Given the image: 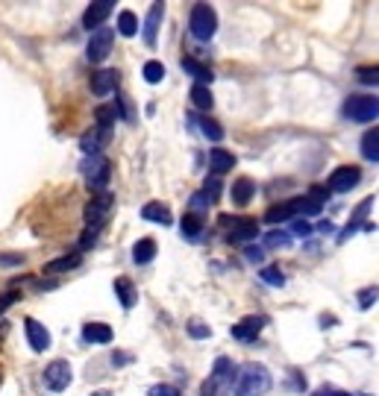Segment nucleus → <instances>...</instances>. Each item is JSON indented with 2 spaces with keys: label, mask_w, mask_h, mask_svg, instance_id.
Here are the masks:
<instances>
[{
  "label": "nucleus",
  "mask_w": 379,
  "mask_h": 396,
  "mask_svg": "<svg viewBox=\"0 0 379 396\" xmlns=\"http://www.w3.org/2000/svg\"><path fill=\"white\" fill-rule=\"evenodd\" d=\"M274 385V376L265 364H244L239 373L232 376V393L235 396H265Z\"/></svg>",
  "instance_id": "f257e3e1"
},
{
  "label": "nucleus",
  "mask_w": 379,
  "mask_h": 396,
  "mask_svg": "<svg viewBox=\"0 0 379 396\" xmlns=\"http://www.w3.org/2000/svg\"><path fill=\"white\" fill-rule=\"evenodd\" d=\"M188 30L197 41H212L218 33V12L212 9L209 4H197L188 15Z\"/></svg>",
  "instance_id": "f03ea898"
},
{
  "label": "nucleus",
  "mask_w": 379,
  "mask_h": 396,
  "mask_svg": "<svg viewBox=\"0 0 379 396\" xmlns=\"http://www.w3.org/2000/svg\"><path fill=\"white\" fill-rule=\"evenodd\" d=\"M232 376H235L232 361L221 355V358L215 361V367H212V373H209V379H206L200 396H227V393L232 390Z\"/></svg>",
  "instance_id": "7ed1b4c3"
},
{
  "label": "nucleus",
  "mask_w": 379,
  "mask_h": 396,
  "mask_svg": "<svg viewBox=\"0 0 379 396\" xmlns=\"http://www.w3.org/2000/svg\"><path fill=\"white\" fill-rule=\"evenodd\" d=\"M83 177L88 182V188L94 191H106L109 179H112V162L106 156H88L83 162Z\"/></svg>",
  "instance_id": "20e7f679"
},
{
  "label": "nucleus",
  "mask_w": 379,
  "mask_h": 396,
  "mask_svg": "<svg viewBox=\"0 0 379 396\" xmlns=\"http://www.w3.org/2000/svg\"><path fill=\"white\" fill-rule=\"evenodd\" d=\"M344 115L356 123H370L379 115V103L376 97H365V94H350L344 100Z\"/></svg>",
  "instance_id": "39448f33"
},
{
  "label": "nucleus",
  "mask_w": 379,
  "mask_h": 396,
  "mask_svg": "<svg viewBox=\"0 0 379 396\" xmlns=\"http://www.w3.org/2000/svg\"><path fill=\"white\" fill-rule=\"evenodd\" d=\"M112 206H115V194L112 191H98V194H91V200H88V206H85V226H98V229H103V224H106V217H109V212H112Z\"/></svg>",
  "instance_id": "423d86ee"
},
{
  "label": "nucleus",
  "mask_w": 379,
  "mask_h": 396,
  "mask_svg": "<svg viewBox=\"0 0 379 396\" xmlns=\"http://www.w3.org/2000/svg\"><path fill=\"white\" fill-rule=\"evenodd\" d=\"M112 44H115V30H109V27L94 30L91 38H88V44H85V59L94 62V65L106 62V56L112 53Z\"/></svg>",
  "instance_id": "0eeeda50"
},
{
  "label": "nucleus",
  "mask_w": 379,
  "mask_h": 396,
  "mask_svg": "<svg viewBox=\"0 0 379 396\" xmlns=\"http://www.w3.org/2000/svg\"><path fill=\"white\" fill-rule=\"evenodd\" d=\"M71 379H74V370H71L68 361H53V364L44 367V387L47 390L62 393V390H68Z\"/></svg>",
  "instance_id": "6e6552de"
},
{
  "label": "nucleus",
  "mask_w": 379,
  "mask_h": 396,
  "mask_svg": "<svg viewBox=\"0 0 379 396\" xmlns=\"http://www.w3.org/2000/svg\"><path fill=\"white\" fill-rule=\"evenodd\" d=\"M362 179V170L356 165H344L338 170L329 173V179H326V188L329 191H336V194H347L350 188H356Z\"/></svg>",
  "instance_id": "1a4fd4ad"
},
{
  "label": "nucleus",
  "mask_w": 379,
  "mask_h": 396,
  "mask_svg": "<svg viewBox=\"0 0 379 396\" xmlns=\"http://www.w3.org/2000/svg\"><path fill=\"white\" fill-rule=\"evenodd\" d=\"M265 326H268V317L265 314H250V317L239 320V323H235L229 332H232V338L239 340V343H253Z\"/></svg>",
  "instance_id": "9d476101"
},
{
  "label": "nucleus",
  "mask_w": 379,
  "mask_h": 396,
  "mask_svg": "<svg viewBox=\"0 0 379 396\" xmlns=\"http://www.w3.org/2000/svg\"><path fill=\"white\" fill-rule=\"evenodd\" d=\"M24 332H27V340H30V346H33V353H47V350H51V343H53L51 329H47L44 323H38L36 317H27V320H24Z\"/></svg>",
  "instance_id": "9b49d317"
},
{
  "label": "nucleus",
  "mask_w": 379,
  "mask_h": 396,
  "mask_svg": "<svg viewBox=\"0 0 379 396\" xmlns=\"http://www.w3.org/2000/svg\"><path fill=\"white\" fill-rule=\"evenodd\" d=\"M115 9V0H94V4H88V9L83 12V27L85 30H100L103 21L112 15Z\"/></svg>",
  "instance_id": "f8f14e48"
},
{
  "label": "nucleus",
  "mask_w": 379,
  "mask_h": 396,
  "mask_svg": "<svg viewBox=\"0 0 379 396\" xmlns=\"http://www.w3.org/2000/svg\"><path fill=\"white\" fill-rule=\"evenodd\" d=\"M227 229H229V244H247L259 238V224L253 217H232V224Z\"/></svg>",
  "instance_id": "ddd939ff"
},
{
  "label": "nucleus",
  "mask_w": 379,
  "mask_h": 396,
  "mask_svg": "<svg viewBox=\"0 0 379 396\" xmlns=\"http://www.w3.org/2000/svg\"><path fill=\"white\" fill-rule=\"evenodd\" d=\"M118 83H121V73L112 71V68H103V71H98V73L91 77L88 88H91L94 97H106V94H112V91L118 88Z\"/></svg>",
  "instance_id": "4468645a"
},
{
  "label": "nucleus",
  "mask_w": 379,
  "mask_h": 396,
  "mask_svg": "<svg viewBox=\"0 0 379 396\" xmlns=\"http://www.w3.org/2000/svg\"><path fill=\"white\" fill-rule=\"evenodd\" d=\"M221 191H224V185H221V179L218 177H206V182H203V191H197L194 197H192V209H200V206H215L218 200H221Z\"/></svg>",
  "instance_id": "2eb2a0df"
},
{
  "label": "nucleus",
  "mask_w": 379,
  "mask_h": 396,
  "mask_svg": "<svg viewBox=\"0 0 379 396\" xmlns=\"http://www.w3.org/2000/svg\"><path fill=\"white\" fill-rule=\"evenodd\" d=\"M112 288H115V296H118V303H121V308H124V311L135 308V303H138V291H135L133 279H127V276H118Z\"/></svg>",
  "instance_id": "dca6fc26"
},
{
  "label": "nucleus",
  "mask_w": 379,
  "mask_h": 396,
  "mask_svg": "<svg viewBox=\"0 0 379 396\" xmlns=\"http://www.w3.org/2000/svg\"><path fill=\"white\" fill-rule=\"evenodd\" d=\"M291 217H300V200H297V197H294V200H286V203H279V206H274V209L265 212V220H268V224H286V220H291Z\"/></svg>",
  "instance_id": "f3484780"
},
{
  "label": "nucleus",
  "mask_w": 379,
  "mask_h": 396,
  "mask_svg": "<svg viewBox=\"0 0 379 396\" xmlns=\"http://www.w3.org/2000/svg\"><path fill=\"white\" fill-rule=\"evenodd\" d=\"M182 71L188 73V77H194V80H197L194 85H206V88H209V83L215 80V73H212V68H206V65H203V62H197L194 56H185V59H182Z\"/></svg>",
  "instance_id": "a211bd4d"
},
{
  "label": "nucleus",
  "mask_w": 379,
  "mask_h": 396,
  "mask_svg": "<svg viewBox=\"0 0 379 396\" xmlns=\"http://www.w3.org/2000/svg\"><path fill=\"white\" fill-rule=\"evenodd\" d=\"M162 18H165V4H153L150 12H147V21H145V41H147V47H156V36H159Z\"/></svg>",
  "instance_id": "6ab92c4d"
},
{
  "label": "nucleus",
  "mask_w": 379,
  "mask_h": 396,
  "mask_svg": "<svg viewBox=\"0 0 379 396\" xmlns=\"http://www.w3.org/2000/svg\"><path fill=\"white\" fill-rule=\"evenodd\" d=\"M209 165H212L215 177H224V173H229L235 167V156L229 150H224V147H215V150L209 153Z\"/></svg>",
  "instance_id": "aec40b11"
},
{
  "label": "nucleus",
  "mask_w": 379,
  "mask_h": 396,
  "mask_svg": "<svg viewBox=\"0 0 379 396\" xmlns=\"http://www.w3.org/2000/svg\"><path fill=\"white\" fill-rule=\"evenodd\" d=\"M141 217L150 220V224L168 226V224H171V209L165 206V203H159V200H153V203H145V206H141Z\"/></svg>",
  "instance_id": "412c9836"
},
{
  "label": "nucleus",
  "mask_w": 379,
  "mask_h": 396,
  "mask_svg": "<svg viewBox=\"0 0 379 396\" xmlns=\"http://www.w3.org/2000/svg\"><path fill=\"white\" fill-rule=\"evenodd\" d=\"M253 194H256V182H253V179L242 177V179L232 182V203L239 206V209H244V206L253 200Z\"/></svg>",
  "instance_id": "4be33fe9"
},
{
  "label": "nucleus",
  "mask_w": 379,
  "mask_h": 396,
  "mask_svg": "<svg viewBox=\"0 0 379 396\" xmlns=\"http://www.w3.org/2000/svg\"><path fill=\"white\" fill-rule=\"evenodd\" d=\"M112 326H106V323H85L83 326V340L85 343H109L112 340Z\"/></svg>",
  "instance_id": "5701e85b"
},
{
  "label": "nucleus",
  "mask_w": 379,
  "mask_h": 396,
  "mask_svg": "<svg viewBox=\"0 0 379 396\" xmlns=\"http://www.w3.org/2000/svg\"><path fill=\"white\" fill-rule=\"evenodd\" d=\"M156 259V241L153 238H138L133 246V261L135 264H150Z\"/></svg>",
  "instance_id": "b1692460"
},
{
  "label": "nucleus",
  "mask_w": 379,
  "mask_h": 396,
  "mask_svg": "<svg viewBox=\"0 0 379 396\" xmlns=\"http://www.w3.org/2000/svg\"><path fill=\"white\" fill-rule=\"evenodd\" d=\"M106 138H109V132H103V130L85 132V135L80 138V147H83V153H85V156H100V147L106 144Z\"/></svg>",
  "instance_id": "393cba45"
},
{
  "label": "nucleus",
  "mask_w": 379,
  "mask_h": 396,
  "mask_svg": "<svg viewBox=\"0 0 379 396\" xmlns=\"http://www.w3.org/2000/svg\"><path fill=\"white\" fill-rule=\"evenodd\" d=\"M362 156L368 162H373V165L379 162V130H376V123L362 135Z\"/></svg>",
  "instance_id": "a878e982"
},
{
  "label": "nucleus",
  "mask_w": 379,
  "mask_h": 396,
  "mask_svg": "<svg viewBox=\"0 0 379 396\" xmlns=\"http://www.w3.org/2000/svg\"><path fill=\"white\" fill-rule=\"evenodd\" d=\"M80 253H71V256H62V259H53L51 264H44V273H68V270H77L80 267Z\"/></svg>",
  "instance_id": "bb28decb"
},
{
  "label": "nucleus",
  "mask_w": 379,
  "mask_h": 396,
  "mask_svg": "<svg viewBox=\"0 0 379 396\" xmlns=\"http://www.w3.org/2000/svg\"><path fill=\"white\" fill-rule=\"evenodd\" d=\"M180 229H182V238H185V241H197V238L203 235V220L192 212V214H185V217H182Z\"/></svg>",
  "instance_id": "cd10ccee"
},
{
  "label": "nucleus",
  "mask_w": 379,
  "mask_h": 396,
  "mask_svg": "<svg viewBox=\"0 0 379 396\" xmlns=\"http://www.w3.org/2000/svg\"><path fill=\"white\" fill-rule=\"evenodd\" d=\"M188 97H192V103H194L200 112H209L212 106H215V97H212V91H209L206 85H192Z\"/></svg>",
  "instance_id": "c85d7f7f"
},
{
  "label": "nucleus",
  "mask_w": 379,
  "mask_h": 396,
  "mask_svg": "<svg viewBox=\"0 0 379 396\" xmlns=\"http://www.w3.org/2000/svg\"><path fill=\"white\" fill-rule=\"evenodd\" d=\"M94 120H98V130L109 132L112 123L118 120V109L115 106H98V109H94Z\"/></svg>",
  "instance_id": "c756f323"
},
{
  "label": "nucleus",
  "mask_w": 379,
  "mask_h": 396,
  "mask_svg": "<svg viewBox=\"0 0 379 396\" xmlns=\"http://www.w3.org/2000/svg\"><path fill=\"white\" fill-rule=\"evenodd\" d=\"M118 33L127 36V38H133V36L138 33V18H135L130 9H124L121 15H118Z\"/></svg>",
  "instance_id": "7c9ffc66"
},
{
  "label": "nucleus",
  "mask_w": 379,
  "mask_h": 396,
  "mask_svg": "<svg viewBox=\"0 0 379 396\" xmlns=\"http://www.w3.org/2000/svg\"><path fill=\"white\" fill-rule=\"evenodd\" d=\"M141 77H145L150 85H159V83L165 80V65H162V62H156V59L145 62V68H141Z\"/></svg>",
  "instance_id": "2f4dec72"
},
{
  "label": "nucleus",
  "mask_w": 379,
  "mask_h": 396,
  "mask_svg": "<svg viewBox=\"0 0 379 396\" xmlns=\"http://www.w3.org/2000/svg\"><path fill=\"white\" fill-rule=\"evenodd\" d=\"M197 123H200V132L209 138V141H221L224 138V127L218 120H212V118H197Z\"/></svg>",
  "instance_id": "473e14b6"
},
{
  "label": "nucleus",
  "mask_w": 379,
  "mask_h": 396,
  "mask_svg": "<svg viewBox=\"0 0 379 396\" xmlns=\"http://www.w3.org/2000/svg\"><path fill=\"white\" fill-rule=\"evenodd\" d=\"M289 244H291V232H286V229H274V232L265 235L268 250H279V246H289Z\"/></svg>",
  "instance_id": "72a5a7b5"
},
{
  "label": "nucleus",
  "mask_w": 379,
  "mask_h": 396,
  "mask_svg": "<svg viewBox=\"0 0 379 396\" xmlns=\"http://www.w3.org/2000/svg\"><path fill=\"white\" fill-rule=\"evenodd\" d=\"M259 276H262V282H268V285H274V288H282V285H286V273H282L279 267H262V270H259Z\"/></svg>",
  "instance_id": "f704fd0d"
},
{
  "label": "nucleus",
  "mask_w": 379,
  "mask_h": 396,
  "mask_svg": "<svg viewBox=\"0 0 379 396\" xmlns=\"http://www.w3.org/2000/svg\"><path fill=\"white\" fill-rule=\"evenodd\" d=\"M18 300H21V288L18 285H9L4 293H0V314H4L9 306H15Z\"/></svg>",
  "instance_id": "c9c22d12"
},
{
  "label": "nucleus",
  "mask_w": 379,
  "mask_h": 396,
  "mask_svg": "<svg viewBox=\"0 0 379 396\" xmlns=\"http://www.w3.org/2000/svg\"><path fill=\"white\" fill-rule=\"evenodd\" d=\"M244 259H247L250 264H262V261H265V246L247 244V246H244Z\"/></svg>",
  "instance_id": "e433bc0d"
},
{
  "label": "nucleus",
  "mask_w": 379,
  "mask_h": 396,
  "mask_svg": "<svg viewBox=\"0 0 379 396\" xmlns=\"http://www.w3.org/2000/svg\"><path fill=\"white\" fill-rule=\"evenodd\" d=\"M356 77H359V83H365V85H376L379 83V68L373 65V68H356Z\"/></svg>",
  "instance_id": "4c0bfd02"
},
{
  "label": "nucleus",
  "mask_w": 379,
  "mask_h": 396,
  "mask_svg": "<svg viewBox=\"0 0 379 396\" xmlns=\"http://www.w3.org/2000/svg\"><path fill=\"white\" fill-rule=\"evenodd\" d=\"M188 332H192V338H194V340H203V338H209V335H212V326L200 323V320H192V323H188Z\"/></svg>",
  "instance_id": "58836bf2"
},
{
  "label": "nucleus",
  "mask_w": 379,
  "mask_h": 396,
  "mask_svg": "<svg viewBox=\"0 0 379 396\" xmlns=\"http://www.w3.org/2000/svg\"><path fill=\"white\" fill-rule=\"evenodd\" d=\"M98 235H100L98 226H85V232H83V238H80V250H88V246L98 244Z\"/></svg>",
  "instance_id": "ea45409f"
},
{
  "label": "nucleus",
  "mask_w": 379,
  "mask_h": 396,
  "mask_svg": "<svg viewBox=\"0 0 379 396\" xmlns=\"http://www.w3.org/2000/svg\"><path fill=\"white\" fill-rule=\"evenodd\" d=\"M24 261V253H0V267H21Z\"/></svg>",
  "instance_id": "a19ab883"
},
{
  "label": "nucleus",
  "mask_w": 379,
  "mask_h": 396,
  "mask_svg": "<svg viewBox=\"0 0 379 396\" xmlns=\"http://www.w3.org/2000/svg\"><path fill=\"white\" fill-rule=\"evenodd\" d=\"M147 396H182L174 385H153L150 390H147Z\"/></svg>",
  "instance_id": "79ce46f5"
},
{
  "label": "nucleus",
  "mask_w": 379,
  "mask_h": 396,
  "mask_svg": "<svg viewBox=\"0 0 379 396\" xmlns=\"http://www.w3.org/2000/svg\"><path fill=\"white\" fill-rule=\"evenodd\" d=\"M312 396H350V393H347V390H338V387H329V385H326V387L315 390Z\"/></svg>",
  "instance_id": "37998d69"
},
{
  "label": "nucleus",
  "mask_w": 379,
  "mask_h": 396,
  "mask_svg": "<svg viewBox=\"0 0 379 396\" xmlns=\"http://www.w3.org/2000/svg\"><path fill=\"white\" fill-rule=\"evenodd\" d=\"M118 109H121L124 120H133V109H130V100H127V97H118Z\"/></svg>",
  "instance_id": "c03bdc74"
},
{
  "label": "nucleus",
  "mask_w": 379,
  "mask_h": 396,
  "mask_svg": "<svg viewBox=\"0 0 379 396\" xmlns=\"http://www.w3.org/2000/svg\"><path fill=\"white\" fill-rule=\"evenodd\" d=\"M370 303H376V288H368V291L362 293V308H368Z\"/></svg>",
  "instance_id": "a18cd8bd"
},
{
  "label": "nucleus",
  "mask_w": 379,
  "mask_h": 396,
  "mask_svg": "<svg viewBox=\"0 0 379 396\" xmlns=\"http://www.w3.org/2000/svg\"><path fill=\"white\" fill-rule=\"evenodd\" d=\"M294 232H297V235H309V232H312V226L306 224V220H294Z\"/></svg>",
  "instance_id": "49530a36"
},
{
  "label": "nucleus",
  "mask_w": 379,
  "mask_h": 396,
  "mask_svg": "<svg viewBox=\"0 0 379 396\" xmlns=\"http://www.w3.org/2000/svg\"><path fill=\"white\" fill-rule=\"evenodd\" d=\"M115 364H130V355L127 353H118V355H112V367Z\"/></svg>",
  "instance_id": "de8ad7c7"
}]
</instances>
